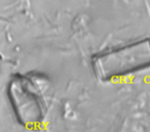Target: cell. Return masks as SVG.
I'll use <instances>...</instances> for the list:
<instances>
[{
  "label": "cell",
  "instance_id": "6da1fadb",
  "mask_svg": "<svg viewBox=\"0 0 150 132\" xmlns=\"http://www.w3.org/2000/svg\"><path fill=\"white\" fill-rule=\"evenodd\" d=\"M95 74L109 82L150 67V38H145L95 55L92 58Z\"/></svg>",
  "mask_w": 150,
  "mask_h": 132
},
{
  "label": "cell",
  "instance_id": "7a4b0ae2",
  "mask_svg": "<svg viewBox=\"0 0 150 132\" xmlns=\"http://www.w3.org/2000/svg\"><path fill=\"white\" fill-rule=\"evenodd\" d=\"M7 94L16 117L22 125L33 127L42 121L41 99L28 78L21 76L13 78L8 85Z\"/></svg>",
  "mask_w": 150,
  "mask_h": 132
}]
</instances>
